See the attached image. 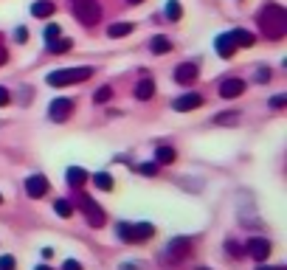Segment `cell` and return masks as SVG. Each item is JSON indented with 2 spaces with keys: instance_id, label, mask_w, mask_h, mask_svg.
I'll list each match as a JSON object with an SVG mask.
<instances>
[{
  "instance_id": "1",
  "label": "cell",
  "mask_w": 287,
  "mask_h": 270,
  "mask_svg": "<svg viewBox=\"0 0 287 270\" xmlns=\"http://www.w3.org/2000/svg\"><path fill=\"white\" fill-rule=\"evenodd\" d=\"M259 29L267 40H281L287 34V12L276 3H267L262 12H259Z\"/></svg>"
},
{
  "instance_id": "2",
  "label": "cell",
  "mask_w": 287,
  "mask_h": 270,
  "mask_svg": "<svg viewBox=\"0 0 287 270\" xmlns=\"http://www.w3.org/2000/svg\"><path fill=\"white\" fill-rule=\"evenodd\" d=\"M93 76V68H68V71H54L48 73V85L54 87H65V85H76L85 79Z\"/></svg>"
},
{
  "instance_id": "3",
  "label": "cell",
  "mask_w": 287,
  "mask_h": 270,
  "mask_svg": "<svg viewBox=\"0 0 287 270\" xmlns=\"http://www.w3.org/2000/svg\"><path fill=\"white\" fill-rule=\"evenodd\" d=\"M73 15H76L79 23H85V26H96L101 20L99 0H73Z\"/></svg>"
},
{
  "instance_id": "4",
  "label": "cell",
  "mask_w": 287,
  "mask_h": 270,
  "mask_svg": "<svg viewBox=\"0 0 287 270\" xmlns=\"http://www.w3.org/2000/svg\"><path fill=\"white\" fill-rule=\"evenodd\" d=\"M152 234H155V228H152L150 222H138V225L121 222V225H118V236H121L124 242H144V239H150Z\"/></svg>"
},
{
  "instance_id": "5",
  "label": "cell",
  "mask_w": 287,
  "mask_h": 270,
  "mask_svg": "<svg viewBox=\"0 0 287 270\" xmlns=\"http://www.w3.org/2000/svg\"><path fill=\"white\" fill-rule=\"evenodd\" d=\"M79 208H82V214L87 217V222H90L93 228H101V225H104V208H101L93 197L82 194V197H79Z\"/></svg>"
},
{
  "instance_id": "6",
  "label": "cell",
  "mask_w": 287,
  "mask_h": 270,
  "mask_svg": "<svg viewBox=\"0 0 287 270\" xmlns=\"http://www.w3.org/2000/svg\"><path fill=\"white\" fill-rule=\"evenodd\" d=\"M197 73H200V68L194 62H183V65L175 68V82H178V85H192L194 79H197Z\"/></svg>"
},
{
  "instance_id": "7",
  "label": "cell",
  "mask_w": 287,
  "mask_h": 270,
  "mask_svg": "<svg viewBox=\"0 0 287 270\" xmlns=\"http://www.w3.org/2000/svg\"><path fill=\"white\" fill-rule=\"evenodd\" d=\"M73 113V101L71 99H54L51 101V118L54 121H68Z\"/></svg>"
},
{
  "instance_id": "8",
  "label": "cell",
  "mask_w": 287,
  "mask_h": 270,
  "mask_svg": "<svg viewBox=\"0 0 287 270\" xmlns=\"http://www.w3.org/2000/svg\"><path fill=\"white\" fill-rule=\"evenodd\" d=\"M245 253L253 256L256 262H265L267 256H270V242L267 239H251L248 242V248H245Z\"/></svg>"
},
{
  "instance_id": "9",
  "label": "cell",
  "mask_w": 287,
  "mask_h": 270,
  "mask_svg": "<svg viewBox=\"0 0 287 270\" xmlns=\"http://www.w3.org/2000/svg\"><path fill=\"white\" fill-rule=\"evenodd\" d=\"M203 104V96L200 93H183L180 99H175V110L178 113H189V110H197Z\"/></svg>"
},
{
  "instance_id": "10",
  "label": "cell",
  "mask_w": 287,
  "mask_h": 270,
  "mask_svg": "<svg viewBox=\"0 0 287 270\" xmlns=\"http://www.w3.org/2000/svg\"><path fill=\"white\" fill-rule=\"evenodd\" d=\"M242 90H245L242 79H225V82H220V96L223 99H237V96H242Z\"/></svg>"
},
{
  "instance_id": "11",
  "label": "cell",
  "mask_w": 287,
  "mask_h": 270,
  "mask_svg": "<svg viewBox=\"0 0 287 270\" xmlns=\"http://www.w3.org/2000/svg\"><path fill=\"white\" fill-rule=\"evenodd\" d=\"M189 245H192V242L186 239V236H180V239H172L169 242V245H166V259H183V256L189 253Z\"/></svg>"
},
{
  "instance_id": "12",
  "label": "cell",
  "mask_w": 287,
  "mask_h": 270,
  "mask_svg": "<svg viewBox=\"0 0 287 270\" xmlns=\"http://www.w3.org/2000/svg\"><path fill=\"white\" fill-rule=\"evenodd\" d=\"M26 192H29V197H43L45 192H48V180L43 178V175H31L29 180H26Z\"/></svg>"
},
{
  "instance_id": "13",
  "label": "cell",
  "mask_w": 287,
  "mask_h": 270,
  "mask_svg": "<svg viewBox=\"0 0 287 270\" xmlns=\"http://www.w3.org/2000/svg\"><path fill=\"white\" fill-rule=\"evenodd\" d=\"M214 48H217V54H220V57H234V51H237V43H234V37H231V31L228 34H220L214 40Z\"/></svg>"
},
{
  "instance_id": "14",
  "label": "cell",
  "mask_w": 287,
  "mask_h": 270,
  "mask_svg": "<svg viewBox=\"0 0 287 270\" xmlns=\"http://www.w3.org/2000/svg\"><path fill=\"white\" fill-rule=\"evenodd\" d=\"M65 178H68V183H71V186H76V189H79V186H85L87 180H90V175H87V172L82 169V166H71Z\"/></svg>"
},
{
  "instance_id": "15",
  "label": "cell",
  "mask_w": 287,
  "mask_h": 270,
  "mask_svg": "<svg viewBox=\"0 0 287 270\" xmlns=\"http://www.w3.org/2000/svg\"><path fill=\"white\" fill-rule=\"evenodd\" d=\"M135 96L141 101L152 99V96H155V82H152V79H141V82L135 85Z\"/></svg>"
},
{
  "instance_id": "16",
  "label": "cell",
  "mask_w": 287,
  "mask_h": 270,
  "mask_svg": "<svg viewBox=\"0 0 287 270\" xmlns=\"http://www.w3.org/2000/svg\"><path fill=\"white\" fill-rule=\"evenodd\" d=\"M150 51L152 54H169V51H172V40H169V37H152Z\"/></svg>"
},
{
  "instance_id": "17",
  "label": "cell",
  "mask_w": 287,
  "mask_h": 270,
  "mask_svg": "<svg viewBox=\"0 0 287 270\" xmlns=\"http://www.w3.org/2000/svg\"><path fill=\"white\" fill-rule=\"evenodd\" d=\"M231 37H234V43H237V48H251V45H253V34H251V31H245V29L231 31Z\"/></svg>"
},
{
  "instance_id": "18",
  "label": "cell",
  "mask_w": 287,
  "mask_h": 270,
  "mask_svg": "<svg viewBox=\"0 0 287 270\" xmlns=\"http://www.w3.org/2000/svg\"><path fill=\"white\" fill-rule=\"evenodd\" d=\"M155 158H158V164H175V158H178V152L172 150V147H158L155 150Z\"/></svg>"
},
{
  "instance_id": "19",
  "label": "cell",
  "mask_w": 287,
  "mask_h": 270,
  "mask_svg": "<svg viewBox=\"0 0 287 270\" xmlns=\"http://www.w3.org/2000/svg\"><path fill=\"white\" fill-rule=\"evenodd\" d=\"M31 15H34V17H51V15H54V3L40 0V3H34V6H31Z\"/></svg>"
},
{
  "instance_id": "20",
  "label": "cell",
  "mask_w": 287,
  "mask_h": 270,
  "mask_svg": "<svg viewBox=\"0 0 287 270\" xmlns=\"http://www.w3.org/2000/svg\"><path fill=\"white\" fill-rule=\"evenodd\" d=\"M71 45H73V40L65 37V40H54V43H48V51H51V54H68Z\"/></svg>"
},
{
  "instance_id": "21",
  "label": "cell",
  "mask_w": 287,
  "mask_h": 270,
  "mask_svg": "<svg viewBox=\"0 0 287 270\" xmlns=\"http://www.w3.org/2000/svg\"><path fill=\"white\" fill-rule=\"evenodd\" d=\"M132 31V23H115L107 29V37H127Z\"/></svg>"
},
{
  "instance_id": "22",
  "label": "cell",
  "mask_w": 287,
  "mask_h": 270,
  "mask_svg": "<svg viewBox=\"0 0 287 270\" xmlns=\"http://www.w3.org/2000/svg\"><path fill=\"white\" fill-rule=\"evenodd\" d=\"M166 17H169L172 23H178L180 17H183V9H180L178 0H169V3H166Z\"/></svg>"
},
{
  "instance_id": "23",
  "label": "cell",
  "mask_w": 287,
  "mask_h": 270,
  "mask_svg": "<svg viewBox=\"0 0 287 270\" xmlns=\"http://www.w3.org/2000/svg\"><path fill=\"white\" fill-rule=\"evenodd\" d=\"M93 183L99 186L101 192H110V189H113V178H110L107 172H99V175L93 178Z\"/></svg>"
},
{
  "instance_id": "24",
  "label": "cell",
  "mask_w": 287,
  "mask_h": 270,
  "mask_svg": "<svg viewBox=\"0 0 287 270\" xmlns=\"http://www.w3.org/2000/svg\"><path fill=\"white\" fill-rule=\"evenodd\" d=\"M237 121H239V113H237V110H228V113L214 115V124H237Z\"/></svg>"
},
{
  "instance_id": "25",
  "label": "cell",
  "mask_w": 287,
  "mask_h": 270,
  "mask_svg": "<svg viewBox=\"0 0 287 270\" xmlns=\"http://www.w3.org/2000/svg\"><path fill=\"white\" fill-rule=\"evenodd\" d=\"M110 99H113V87H107V85L99 87V90H96V96H93L96 104H104V101H110Z\"/></svg>"
},
{
  "instance_id": "26",
  "label": "cell",
  "mask_w": 287,
  "mask_h": 270,
  "mask_svg": "<svg viewBox=\"0 0 287 270\" xmlns=\"http://www.w3.org/2000/svg\"><path fill=\"white\" fill-rule=\"evenodd\" d=\"M54 211H57L59 217H71V214H73V206L68 203V200H57V203H54Z\"/></svg>"
},
{
  "instance_id": "27",
  "label": "cell",
  "mask_w": 287,
  "mask_h": 270,
  "mask_svg": "<svg viewBox=\"0 0 287 270\" xmlns=\"http://www.w3.org/2000/svg\"><path fill=\"white\" fill-rule=\"evenodd\" d=\"M54 40H59V26L57 23H51L48 29H45V43H54Z\"/></svg>"
},
{
  "instance_id": "28",
  "label": "cell",
  "mask_w": 287,
  "mask_h": 270,
  "mask_svg": "<svg viewBox=\"0 0 287 270\" xmlns=\"http://www.w3.org/2000/svg\"><path fill=\"white\" fill-rule=\"evenodd\" d=\"M15 256H0V270H15Z\"/></svg>"
},
{
  "instance_id": "29",
  "label": "cell",
  "mask_w": 287,
  "mask_h": 270,
  "mask_svg": "<svg viewBox=\"0 0 287 270\" xmlns=\"http://www.w3.org/2000/svg\"><path fill=\"white\" fill-rule=\"evenodd\" d=\"M141 175H147V178H155V175H158V164H144V166H141Z\"/></svg>"
},
{
  "instance_id": "30",
  "label": "cell",
  "mask_w": 287,
  "mask_h": 270,
  "mask_svg": "<svg viewBox=\"0 0 287 270\" xmlns=\"http://www.w3.org/2000/svg\"><path fill=\"white\" fill-rule=\"evenodd\" d=\"M62 270H82V264L76 259H68V262H62Z\"/></svg>"
},
{
  "instance_id": "31",
  "label": "cell",
  "mask_w": 287,
  "mask_h": 270,
  "mask_svg": "<svg viewBox=\"0 0 287 270\" xmlns=\"http://www.w3.org/2000/svg\"><path fill=\"white\" fill-rule=\"evenodd\" d=\"M228 253H231V256H242V253H245V250H242V248H239L237 242H228Z\"/></svg>"
},
{
  "instance_id": "32",
  "label": "cell",
  "mask_w": 287,
  "mask_h": 270,
  "mask_svg": "<svg viewBox=\"0 0 287 270\" xmlns=\"http://www.w3.org/2000/svg\"><path fill=\"white\" fill-rule=\"evenodd\" d=\"M267 79H270V71H267V68H259V71H256V82H267Z\"/></svg>"
},
{
  "instance_id": "33",
  "label": "cell",
  "mask_w": 287,
  "mask_h": 270,
  "mask_svg": "<svg viewBox=\"0 0 287 270\" xmlns=\"http://www.w3.org/2000/svg\"><path fill=\"white\" fill-rule=\"evenodd\" d=\"M287 104V96H273L270 99V107H284Z\"/></svg>"
},
{
  "instance_id": "34",
  "label": "cell",
  "mask_w": 287,
  "mask_h": 270,
  "mask_svg": "<svg viewBox=\"0 0 287 270\" xmlns=\"http://www.w3.org/2000/svg\"><path fill=\"white\" fill-rule=\"evenodd\" d=\"M9 99H12V96H9V90H6V87H0V107H6Z\"/></svg>"
},
{
  "instance_id": "35",
  "label": "cell",
  "mask_w": 287,
  "mask_h": 270,
  "mask_svg": "<svg viewBox=\"0 0 287 270\" xmlns=\"http://www.w3.org/2000/svg\"><path fill=\"white\" fill-rule=\"evenodd\" d=\"M15 37L20 40V43H26V40H29V31H26V29H17V31H15Z\"/></svg>"
},
{
  "instance_id": "36",
  "label": "cell",
  "mask_w": 287,
  "mask_h": 270,
  "mask_svg": "<svg viewBox=\"0 0 287 270\" xmlns=\"http://www.w3.org/2000/svg\"><path fill=\"white\" fill-rule=\"evenodd\" d=\"M6 59H9V54H6V48H3V45H0V65L6 62Z\"/></svg>"
},
{
  "instance_id": "37",
  "label": "cell",
  "mask_w": 287,
  "mask_h": 270,
  "mask_svg": "<svg viewBox=\"0 0 287 270\" xmlns=\"http://www.w3.org/2000/svg\"><path fill=\"white\" fill-rule=\"evenodd\" d=\"M256 270H287V267H281V264H276V267H256Z\"/></svg>"
},
{
  "instance_id": "38",
  "label": "cell",
  "mask_w": 287,
  "mask_h": 270,
  "mask_svg": "<svg viewBox=\"0 0 287 270\" xmlns=\"http://www.w3.org/2000/svg\"><path fill=\"white\" fill-rule=\"evenodd\" d=\"M121 270H135V264H124V267Z\"/></svg>"
},
{
  "instance_id": "39",
  "label": "cell",
  "mask_w": 287,
  "mask_h": 270,
  "mask_svg": "<svg viewBox=\"0 0 287 270\" xmlns=\"http://www.w3.org/2000/svg\"><path fill=\"white\" fill-rule=\"evenodd\" d=\"M127 3H132V6H138V3H144V0H127Z\"/></svg>"
},
{
  "instance_id": "40",
  "label": "cell",
  "mask_w": 287,
  "mask_h": 270,
  "mask_svg": "<svg viewBox=\"0 0 287 270\" xmlns=\"http://www.w3.org/2000/svg\"><path fill=\"white\" fill-rule=\"evenodd\" d=\"M37 270H51V267H48V264H43V267H37Z\"/></svg>"
},
{
  "instance_id": "41",
  "label": "cell",
  "mask_w": 287,
  "mask_h": 270,
  "mask_svg": "<svg viewBox=\"0 0 287 270\" xmlns=\"http://www.w3.org/2000/svg\"><path fill=\"white\" fill-rule=\"evenodd\" d=\"M197 270H211V267H197Z\"/></svg>"
},
{
  "instance_id": "42",
  "label": "cell",
  "mask_w": 287,
  "mask_h": 270,
  "mask_svg": "<svg viewBox=\"0 0 287 270\" xmlns=\"http://www.w3.org/2000/svg\"><path fill=\"white\" fill-rule=\"evenodd\" d=\"M0 203H3V194H0Z\"/></svg>"
}]
</instances>
